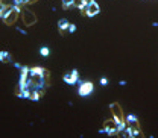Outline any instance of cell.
<instances>
[{
	"label": "cell",
	"instance_id": "6da1fadb",
	"mask_svg": "<svg viewBox=\"0 0 158 138\" xmlns=\"http://www.w3.org/2000/svg\"><path fill=\"white\" fill-rule=\"evenodd\" d=\"M78 96L79 97H88L94 91V83L90 80H79L78 82Z\"/></svg>",
	"mask_w": 158,
	"mask_h": 138
},
{
	"label": "cell",
	"instance_id": "7a4b0ae2",
	"mask_svg": "<svg viewBox=\"0 0 158 138\" xmlns=\"http://www.w3.org/2000/svg\"><path fill=\"white\" fill-rule=\"evenodd\" d=\"M99 132L100 134H108V135L114 137V135H118V128H117V124H116V121L111 118V120L103 121V128L99 129Z\"/></svg>",
	"mask_w": 158,
	"mask_h": 138
},
{
	"label": "cell",
	"instance_id": "3957f363",
	"mask_svg": "<svg viewBox=\"0 0 158 138\" xmlns=\"http://www.w3.org/2000/svg\"><path fill=\"white\" fill-rule=\"evenodd\" d=\"M99 12H100V6H99V3L96 0H88V3H87V6H85V9H84V14L88 17V18H93V17H96Z\"/></svg>",
	"mask_w": 158,
	"mask_h": 138
},
{
	"label": "cell",
	"instance_id": "277c9868",
	"mask_svg": "<svg viewBox=\"0 0 158 138\" xmlns=\"http://www.w3.org/2000/svg\"><path fill=\"white\" fill-rule=\"evenodd\" d=\"M62 80H64L67 85H78V82L81 80V79H79V71L76 68H73L70 73H65V75L62 76Z\"/></svg>",
	"mask_w": 158,
	"mask_h": 138
},
{
	"label": "cell",
	"instance_id": "5b68a950",
	"mask_svg": "<svg viewBox=\"0 0 158 138\" xmlns=\"http://www.w3.org/2000/svg\"><path fill=\"white\" fill-rule=\"evenodd\" d=\"M21 15H23V21H24V26H26V27H29V26H32V24L37 23L35 14L31 12V11H26V9H24V11L21 12Z\"/></svg>",
	"mask_w": 158,
	"mask_h": 138
},
{
	"label": "cell",
	"instance_id": "8992f818",
	"mask_svg": "<svg viewBox=\"0 0 158 138\" xmlns=\"http://www.w3.org/2000/svg\"><path fill=\"white\" fill-rule=\"evenodd\" d=\"M14 12L12 5H0V20L5 23L6 20L9 18V15Z\"/></svg>",
	"mask_w": 158,
	"mask_h": 138
},
{
	"label": "cell",
	"instance_id": "52a82bcc",
	"mask_svg": "<svg viewBox=\"0 0 158 138\" xmlns=\"http://www.w3.org/2000/svg\"><path fill=\"white\" fill-rule=\"evenodd\" d=\"M69 26H70V23L67 21V18H61L58 21V30L61 35H65V32H67V29H69Z\"/></svg>",
	"mask_w": 158,
	"mask_h": 138
},
{
	"label": "cell",
	"instance_id": "ba28073f",
	"mask_svg": "<svg viewBox=\"0 0 158 138\" xmlns=\"http://www.w3.org/2000/svg\"><path fill=\"white\" fill-rule=\"evenodd\" d=\"M0 62H3V64H9V62H12L11 53H9V52H5V50H0Z\"/></svg>",
	"mask_w": 158,
	"mask_h": 138
},
{
	"label": "cell",
	"instance_id": "9c48e42d",
	"mask_svg": "<svg viewBox=\"0 0 158 138\" xmlns=\"http://www.w3.org/2000/svg\"><path fill=\"white\" fill-rule=\"evenodd\" d=\"M129 126V124H128ZM131 128V138H135V137H143V132H141V129H140V126L138 124H134V126H129Z\"/></svg>",
	"mask_w": 158,
	"mask_h": 138
},
{
	"label": "cell",
	"instance_id": "30bf717a",
	"mask_svg": "<svg viewBox=\"0 0 158 138\" xmlns=\"http://www.w3.org/2000/svg\"><path fill=\"white\" fill-rule=\"evenodd\" d=\"M125 121H126V124H129V126L138 124V118H137V116H134V114H126V116H125Z\"/></svg>",
	"mask_w": 158,
	"mask_h": 138
},
{
	"label": "cell",
	"instance_id": "8fae6325",
	"mask_svg": "<svg viewBox=\"0 0 158 138\" xmlns=\"http://www.w3.org/2000/svg\"><path fill=\"white\" fill-rule=\"evenodd\" d=\"M87 3H88V0H76V2H75V8H78L81 12H84Z\"/></svg>",
	"mask_w": 158,
	"mask_h": 138
},
{
	"label": "cell",
	"instance_id": "7c38bea8",
	"mask_svg": "<svg viewBox=\"0 0 158 138\" xmlns=\"http://www.w3.org/2000/svg\"><path fill=\"white\" fill-rule=\"evenodd\" d=\"M75 2L76 0H61V3H62V9H70V8H73L75 6Z\"/></svg>",
	"mask_w": 158,
	"mask_h": 138
},
{
	"label": "cell",
	"instance_id": "4fadbf2b",
	"mask_svg": "<svg viewBox=\"0 0 158 138\" xmlns=\"http://www.w3.org/2000/svg\"><path fill=\"white\" fill-rule=\"evenodd\" d=\"M40 55H41L43 58H47V56L50 55V49H49L47 46H43V47H40Z\"/></svg>",
	"mask_w": 158,
	"mask_h": 138
},
{
	"label": "cell",
	"instance_id": "5bb4252c",
	"mask_svg": "<svg viewBox=\"0 0 158 138\" xmlns=\"http://www.w3.org/2000/svg\"><path fill=\"white\" fill-rule=\"evenodd\" d=\"M67 32H69V34H75V32H76V24H73V23H70V26H69V29H67Z\"/></svg>",
	"mask_w": 158,
	"mask_h": 138
},
{
	"label": "cell",
	"instance_id": "9a60e30c",
	"mask_svg": "<svg viewBox=\"0 0 158 138\" xmlns=\"http://www.w3.org/2000/svg\"><path fill=\"white\" fill-rule=\"evenodd\" d=\"M99 82H100V85H102V87L108 85V79H106V78H100V80H99Z\"/></svg>",
	"mask_w": 158,
	"mask_h": 138
},
{
	"label": "cell",
	"instance_id": "2e32d148",
	"mask_svg": "<svg viewBox=\"0 0 158 138\" xmlns=\"http://www.w3.org/2000/svg\"><path fill=\"white\" fill-rule=\"evenodd\" d=\"M17 32H20V34L24 35V37H27V30H24V29H21V27H17Z\"/></svg>",
	"mask_w": 158,
	"mask_h": 138
},
{
	"label": "cell",
	"instance_id": "e0dca14e",
	"mask_svg": "<svg viewBox=\"0 0 158 138\" xmlns=\"http://www.w3.org/2000/svg\"><path fill=\"white\" fill-rule=\"evenodd\" d=\"M12 65H14V68H17V70H21V67H23L20 62H12Z\"/></svg>",
	"mask_w": 158,
	"mask_h": 138
},
{
	"label": "cell",
	"instance_id": "ac0fdd59",
	"mask_svg": "<svg viewBox=\"0 0 158 138\" xmlns=\"http://www.w3.org/2000/svg\"><path fill=\"white\" fill-rule=\"evenodd\" d=\"M34 2H37V0H24V5H29V3H34Z\"/></svg>",
	"mask_w": 158,
	"mask_h": 138
}]
</instances>
